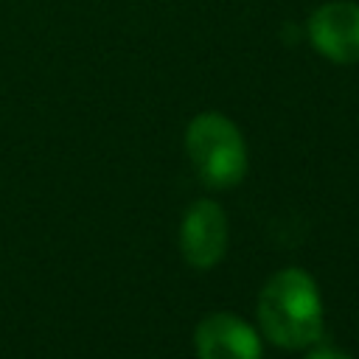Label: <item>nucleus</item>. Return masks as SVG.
I'll use <instances>...</instances> for the list:
<instances>
[{"label": "nucleus", "mask_w": 359, "mask_h": 359, "mask_svg": "<svg viewBox=\"0 0 359 359\" xmlns=\"http://www.w3.org/2000/svg\"><path fill=\"white\" fill-rule=\"evenodd\" d=\"M258 323L264 337L286 351L320 342L325 309L314 278L300 266L275 272L258 294Z\"/></svg>", "instance_id": "nucleus-1"}, {"label": "nucleus", "mask_w": 359, "mask_h": 359, "mask_svg": "<svg viewBox=\"0 0 359 359\" xmlns=\"http://www.w3.org/2000/svg\"><path fill=\"white\" fill-rule=\"evenodd\" d=\"M185 154L208 188H233L247 174V143L241 129L222 112H199L185 126Z\"/></svg>", "instance_id": "nucleus-2"}, {"label": "nucleus", "mask_w": 359, "mask_h": 359, "mask_svg": "<svg viewBox=\"0 0 359 359\" xmlns=\"http://www.w3.org/2000/svg\"><path fill=\"white\" fill-rule=\"evenodd\" d=\"M227 241H230L227 213L213 199H196L182 213L180 250L188 266L194 269L216 266L227 252Z\"/></svg>", "instance_id": "nucleus-3"}, {"label": "nucleus", "mask_w": 359, "mask_h": 359, "mask_svg": "<svg viewBox=\"0 0 359 359\" xmlns=\"http://www.w3.org/2000/svg\"><path fill=\"white\" fill-rule=\"evenodd\" d=\"M309 39L320 56L337 65L359 62V3L353 0H331L311 11L309 17Z\"/></svg>", "instance_id": "nucleus-4"}, {"label": "nucleus", "mask_w": 359, "mask_h": 359, "mask_svg": "<svg viewBox=\"0 0 359 359\" xmlns=\"http://www.w3.org/2000/svg\"><path fill=\"white\" fill-rule=\"evenodd\" d=\"M199 359H261L264 345L258 331L233 311L205 314L194 331Z\"/></svg>", "instance_id": "nucleus-5"}, {"label": "nucleus", "mask_w": 359, "mask_h": 359, "mask_svg": "<svg viewBox=\"0 0 359 359\" xmlns=\"http://www.w3.org/2000/svg\"><path fill=\"white\" fill-rule=\"evenodd\" d=\"M306 359H353V356L339 351V348H334V345H317Z\"/></svg>", "instance_id": "nucleus-6"}]
</instances>
